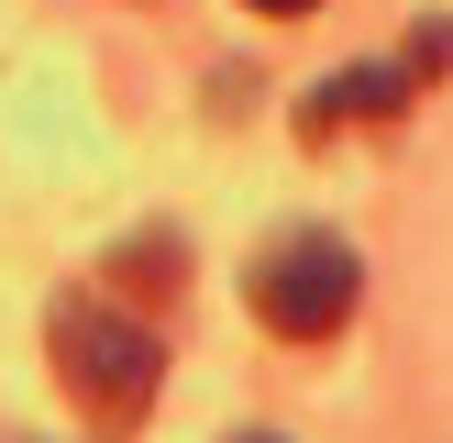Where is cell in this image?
<instances>
[{"mask_svg":"<svg viewBox=\"0 0 453 443\" xmlns=\"http://www.w3.org/2000/svg\"><path fill=\"white\" fill-rule=\"evenodd\" d=\"M155 332L144 322H122L111 299H66L56 310V377H66V399H78V421L88 432H133V421L155 410Z\"/></svg>","mask_w":453,"mask_h":443,"instance_id":"obj_1","label":"cell"},{"mask_svg":"<svg viewBox=\"0 0 453 443\" xmlns=\"http://www.w3.org/2000/svg\"><path fill=\"white\" fill-rule=\"evenodd\" d=\"M398 100H410L398 66H343V78H321V100L299 111V133H310V144H332L343 122H398Z\"/></svg>","mask_w":453,"mask_h":443,"instance_id":"obj_3","label":"cell"},{"mask_svg":"<svg viewBox=\"0 0 453 443\" xmlns=\"http://www.w3.org/2000/svg\"><path fill=\"white\" fill-rule=\"evenodd\" d=\"M354 288H365V266H354L343 233H288L255 255V322L288 332V344H332L354 322Z\"/></svg>","mask_w":453,"mask_h":443,"instance_id":"obj_2","label":"cell"},{"mask_svg":"<svg viewBox=\"0 0 453 443\" xmlns=\"http://www.w3.org/2000/svg\"><path fill=\"white\" fill-rule=\"evenodd\" d=\"M243 12H310V0H243Z\"/></svg>","mask_w":453,"mask_h":443,"instance_id":"obj_4","label":"cell"}]
</instances>
